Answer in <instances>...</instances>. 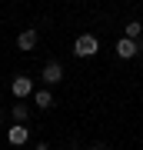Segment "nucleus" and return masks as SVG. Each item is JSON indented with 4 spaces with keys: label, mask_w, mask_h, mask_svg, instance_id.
I'll return each instance as SVG.
<instances>
[{
    "label": "nucleus",
    "mask_w": 143,
    "mask_h": 150,
    "mask_svg": "<svg viewBox=\"0 0 143 150\" xmlns=\"http://www.w3.org/2000/svg\"><path fill=\"white\" fill-rule=\"evenodd\" d=\"M97 50H100V43H97L93 33H80V37L73 40V54L77 57H93Z\"/></svg>",
    "instance_id": "obj_1"
},
{
    "label": "nucleus",
    "mask_w": 143,
    "mask_h": 150,
    "mask_svg": "<svg viewBox=\"0 0 143 150\" xmlns=\"http://www.w3.org/2000/svg\"><path fill=\"white\" fill-rule=\"evenodd\" d=\"M10 90H13V97H17V100H27V97L33 93V80H30V77H13Z\"/></svg>",
    "instance_id": "obj_2"
},
{
    "label": "nucleus",
    "mask_w": 143,
    "mask_h": 150,
    "mask_svg": "<svg viewBox=\"0 0 143 150\" xmlns=\"http://www.w3.org/2000/svg\"><path fill=\"white\" fill-rule=\"evenodd\" d=\"M137 54H140L137 40H130V37H120V40H117V57H120V60H133Z\"/></svg>",
    "instance_id": "obj_3"
},
{
    "label": "nucleus",
    "mask_w": 143,
    "mask_h": 150,
    "mask_svg": "<svg viewBox=\"0 0 143 150\" xmlns=\"http://www.w3.org/2000/svg\"><path fill=\"white\" fill-rule=\"evenodd\" d=\"M27 137H30V130H27V123H13V127L7 130V140H10L13 147H20V144H27Z\"/></svg>",
    "instance_id": "obj_4"
},
{
    "label": "nucleus",
    "mask_w": 143,
    "mask_h": 150,
    "mask_svg": "<svg viewBox=\"0 0 143 150\" xmlns=\"http://www.w3.org/2000/svg\"><path fill=\"white\" fill-rule=\"evenodd\" d=\"M43 80H47V83H60V80H63V67H60L57 60L43 64Z\"/></svg>",
    "instance_id": "obj_5"
},
{
    "label": "nucleus",
    "mask_w": 143,
    "mask_h": 150,
    "mask_svg": "<svg viewBox=\"0 0 143 150\" xmlns=\"http://www.w3.org/2000/svg\"><path fill=\"white\" fill-rule=\"evenodd\" d=\"M17 47L20 50H33L37 47V30H23L20 37H17Z\"/></svg>",
    "instance_id": "obj_6"
},
{
    "label": "nucleus",
    "mask_w": 143,
    "mask_h": 150,
    "mask_svg": "<svg viewBox=\"0 0 143 150\" xmlns=\"http://www.w3.org/2000/svg\"><path fill=\"white\" fill-rule=\"evenodd\" d=\"M33 103H37L40 110H47V107H53V93L50 90H37L33 93Z\"/></svg>",
    "instance_id": "obj_7"
},
{
    "label": "nucleus",
    "mask_w": 143,
    "mask_h": 150,
    "mask_svg": "<svg viewBox=\"0 0 143 150\" xmlns=\"http://www.w3.org/2000/svg\"><path fill=\"white\" fill-rule=\"evenodd\" d=\"M27 117H30V107H27V103H13V120L27 123Z\"/></svg>",
    "instance_id": "obj_8"
},
{
    "label": "nucleus",
    "mask_w": 143,
    "mask_h": 150,
    "mask_svg": "<svg viewBox=\"0 0 143 150\" xmlns=\"http://www.w3.org/2000/svg\"><path fill=\"white\" fill-rule=\"evenodd\" d=\"M140 30H143L140 23H137V20H130V23H127V30H123V37H130V40H137V37H140Z\"/></svg>",
    "instance_id": "obj_9"
},
{
    "label": "nucleus",
    "mask_w": 143,
    "mask_h": 150,
    "mask_svg": "<svg viewBox=\"0 0 143 150\" xmlns=\"http://www.w3.org/2000/svg\"><path fill=\"white\" fill-rule=\"evenodd\" d=\"M37 150H50V147H47V144H37Z\"/></svg>",
    "instance_id": "obj_10"
},
{
    "label": "nucleus",
    "mask_w": 143,
    "mask_h": 150,
    "mask_svg": "<svg viewBox=\"0 0 143 150\" xmlns=\"http://www.w3.org/2000/svg\"><path fill=\"white\" fill-rule=\"evenodd\" d=\"M93 150H106V147H103V144H93Z\"/></svg>",
    "instance_id": "obj_11"
}]
</instances>
